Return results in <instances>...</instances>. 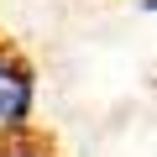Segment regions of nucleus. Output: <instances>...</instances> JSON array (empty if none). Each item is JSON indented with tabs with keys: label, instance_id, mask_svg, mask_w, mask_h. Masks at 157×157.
<instances>
[{
	"label": "nucleus",
	"instance_id": "3",
	"mask_svg": "<svg viewBox=\"0 0 157 157\" xmlns=\"http://www.w3.org/2000/svg\"><path fill=\"white\" fill-rule=\"evenodd\" d=\"M141 6H147V11H157V0H141Z\"/></svg>",
	"mask_w": 157,
	"mask_h": 157
},
{
	"label": "nucleus",
	"instance_id": "2",
	"mask_svg": "<svg viewBox=\"0 0 157 157\" xmlns=\"http://www.w3.org/2000/svg\"><path fill=\"white\" fill-rule=\"evenodd\" d=\"M0 157H52V152H47V147H37V141H26V136H21V141H11V147H6V152H0Z\"/></svg>",
	"mask_w": 157,
	"mask_h": 157
},
{
	"label": "nucleus",
	"instance_id": "1",
	"mask_svg": "<svg viewBox=\"0 0 157 157\" xmlns=\"http://www.w3.org/2000/svg\"><path fill=\"white\" fill-rule=\"evenodd\" d=\"M32 115V73L26 63L0 52V136H21Z\"/></svg>",
	"mask_w": 157,
	"mask_h": 157
}]
</instances>
